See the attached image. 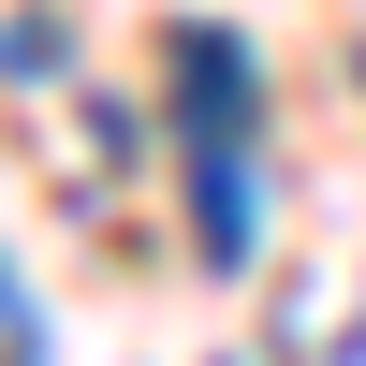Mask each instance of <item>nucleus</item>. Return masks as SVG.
<instances>
[{
    "instance_id": "4",
    "label": "nucleus",
    "mask_w": 366,
    "mask_h": 366,
    "mask_svg": "<svg viewBox=\"0 0 366 366\" xmlns=\"http://www.w3.org/2000/svg\"><path fill=\"white\" fill-rule=\"evenodd\" d=\"M0 322H15V366H44V322H29V293H15V249H0Z\"/></svg>"
},
{
    "instance_id": "2",
    "label": "nucleus",
    "mask_w": 366,
    "mask_h": 366,
    "mask_svg": "<svg viewBox=\"0 0 366 366\" xmlns=\"http://www.w3.org/2000/svg\"><path fill=\"white\" fill-rule=\"evenodd\" d=\"M176 88H191V147H264V59L234 29H176Z\"/></svg>"
},
{
    "instance_id": "1",
    "label": "nucleus",
    "mask_w": 366,
    "mask_h": 366,
    "mask_svg": "<svg viewBox=\"0 0 366 366\" xmlns=\"http://www.w3.org/2000/svg\"><path fill=\"white\" fill-rule=\"evenodd\" d=\"M191 249H205V279L264 264V147H191Z\"/></svg>"
},
{
    "instance_id": "3",
    "label": "nucleus",
    "mask_w": 366,
    "mask_h": 366,
    "mask_svg": "<svg viewBox=\"0 0 366 366\" xmlns=\"http://www.w3.org/2000/svg\"><path fill=\"white\" fill-rule=\"evenodd\" d=\"M59 74H74L59 15H0V88H59Z\"/></svg>"
}]
</instances>
